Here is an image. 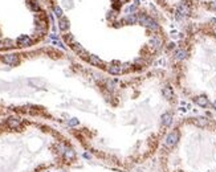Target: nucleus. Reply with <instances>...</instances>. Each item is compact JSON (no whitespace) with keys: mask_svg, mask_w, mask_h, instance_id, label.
I'll list each match as a JSON object with an SVG mask.
<instances>
[{"mask_svg":"<svg viewBox=\"0 0 216 172\" xmlns=\"http://www.w3.org/2000/svg\"><path fill=\"white\" fill-rule=\"evenodd\" d=\"M76 163L74 147L60 132L16 117L0 125V172H47Z\"/></svg>","mask_w":216,"mask_h":172,"instance_id":"f257e3e1","label":"nucleus"},{"mask_svg":"<svg viewBox=\"0 0 216 172\" xmlns=\"http://www.w3.org/2000/svg\"><path fill=\"white\" fill-rule=\"evenodd\" d=\"M190 12H191V10H190V7L187 6L186 3H180L178 8H176V19L180 20V19H183V17H186L190 15Z\"/></svg>","mask_w":216,"mask_h":172,"instance_id":"f03ea898","label":"nucleus"},{"mask_svg":"<svg viewBox=\"0 0 216 172\" xmlns=\"http://www.w3.org/2000/svg\"><path fill=\"white\" fill-rule=\"evenodd\" d=\"M59 28L60 30H63V32H67V30L69 29V20H68V17H60L59 19Z\"/></svg>","mask_w":216,"mask_h":172,"instance_id":"7ed1b4c3","label":"nucleus"},{"mask_svg":"<svg viewBox=\"0 0 216 172\" xmlns=\"http://www.w3.org/2000/svg\"><path fill=\"white\" fill-rule=\"evenodd\" d=\"M195 102H196L198 106H200V107H207V106L210 105L208 98H207V97H204V95L196 97V98H195Z\"/></svg>","mask_w":216,"mask_h":172,"instance_id":"20e7f679","label":"nucleus"},{"mask_svg":"<svg viewBox=\"0 0 216 172\" xmlns=\"http://www.w3.org/2000/svg\"><path fill=\"white\" fill-rule=\"evenodd\" d=\"M187 57V52L183 49V48H179V49H176L175 50V60H178V61H182L184 60Z\"/></svg>","mask_w":216,"mask_h":172,"instance_id":"39448f33","label":"nucleus"},{"mask_svg":"<svg viewBox=\"0 0 216 172\" xmlns=\"http://www.w3.org/2000/svg\"><path fill=\"white\" fill-rule=\"evenodd\" d=\"M137 21H139L138 20V16L137 15H129V16H126L125 19H122V23H126V24H135Z\"/></svg>","mask_w":216,"mask_h":172,"instance_id":"423d86ee","label":"nucleus"},{"mask_svg":"<svg viewBox=\"0 0 216 172\" xmlns=\"http://www.w3.org/2000/svg\"><path fill=\"white\" fill-rule=\"evenodd\" d=\"M28 7L31 8L32 11H40V6H39V3L36 0H28Z\"/></svg>","mask_w":216,"mask_h":172,"instance_id":"0eeeda50","label":"nucleus"},{"mask_svg":"<svg viewBox=\"0 0 216 172\" xmlns=\"http://www.w3.org/2000/svg\"><path fill=\"white\" fill-rule=\"evenodd\" d=\"M163 95L166 97L167 99H171L174 97V93H173V89H171L170 86H166L165 89H163Z\"/></svg>","mask_w":216,"mask_h":172,"instance_id":"6e6552de","label":"nucleus"},{"mask_svg":"<svg viewBox=\"0 0 216 172\" xmlns=\"http://www.w3.org/2000/svg\"><path fill=\"white\" fill-rule=\"evenodd\" d=\"M55 13H56V16L59 17V19H60V17H63V16H64L63 10H61V8H60L59 6H56V7H55Z\"/></svg>","mask_w":216,"mask_h":172,"instance_id":"1a4fd4ad","label":"nucleus"},{"mask_svg":"<svg viewBox=\"0 0 216 172\" xmlns=\"http://www.w3.org/2000/svg\"><path fill=\"white\" fill-rule=\"evenodd\" d=\"M126 12H129V13H133V12H137V6H130V7H127L126 8Z\"/></svg>","mask_w":216,"mask_h":172,"instance_id":"9d476101","label":"nucleus"},{"mask_svg":"<svg viewBox=\"0 0 216 172\" xmlns=\"http://www.w3.org/2000/svg\"><path fill=\"white\" fill-rule=\"evenodd\" d=\"M211 8H214V10H216V0H215V2H214L212 4H211Z\"/></svg>","mask_w":216,"mask_h":172,"instance_id":"9b49d317","label":"nucleus"},{"mask_svg":"<svg viewBox=\"0 0 216 172\" xmlns=\"http://www.w3.org/2000/svg\"><path fill=\"white\" fill-rule=\"evenodd\" d=\"M134 6H137V7L139 6V0H134Z\"/></svg>","mask_w":216,"mask_h":172,"instance_id":"f8f14e48","label":"nucleus"},{"mask_svg":"<svg viewBox=\"0 0 216 172\" xmlns=\"http://www.w3.org/2000/svg\"><path fill=\"white\" fill-rule=\"evenodd\" d=\"M212 107H214V109H215V110H216V101H215V102H214V103H212Z\"/></svg>","mask_w":216,"mask_h":172,"instance_id":"ddd939ff","label":"nucleus"},{"mask_svg":"<svg viewBox=\"0 0 216 172\" xmlns=\"http://www.w3.org/2000/svg\"><path fill=\"white\" fill-rule=\"evenodd\" d=\"M215 33H216V30H215Z\"/></svg>","mask_w":216,"mask_h":172,"instance_id":"4468645a","label":"nucleus"}]
</instances>
